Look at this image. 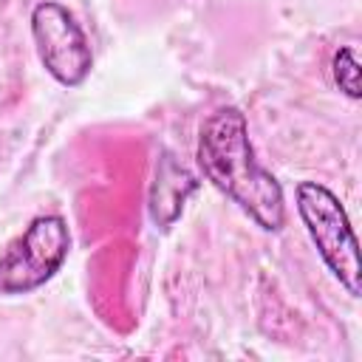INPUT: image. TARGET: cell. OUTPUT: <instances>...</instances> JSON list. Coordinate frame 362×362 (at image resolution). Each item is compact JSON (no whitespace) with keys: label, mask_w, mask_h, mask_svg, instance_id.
<instances>
[{"label":"cell","mask_w":362,"mask_h":362,"mask_svg":"<svg viewBox=\"0 0 362 362\" xmlns=\"http://www.w3.org/2000/svg\"><path fill=\"white\" fill-rule=\"evenodd\" d=\"M198 164L204 175L226 198H232L260 229H283V187L272 173L257 164L246 130V116L238 107H221L204 122L198 136Z\"/></svg>","instance_id":"1"},{"label":"cell","mask_w":362,"mask_h":362,"mask_svg":"<svg viewBox=\"0 0 362 362\" xmlns=\"http://www.w3.org/2000/svg\"><path fill=\"white\" fill-rule=\"evenodd\" d=\"M297 212H300L322 263L334 272V277L345 286V291L351 297H359V291H362L359 246H356L351 221H348L339 198L317 181H300L297 184Z\"/></svg>","instance_id":"2"},{"label":"cell","mask_w":362,"mask_h":362,"mask_svg":"<svg viewBox=\"0 0 362 362\" xmlns=\"http://www.w3.org/2000/svg\"><path fill=\"white\" fill-rule=\"evenodd\" d=\"M71 249L68 223L59 215H40L0 257V294H28L48 283Z\"/></svg>","instance_id":"3"},{"label":"cell","mask_w":362,"mask_h":362,"mask_svg":"<svg viewBox=\"0 0 362 362\" xmlns=\"http://www.w3.org/2000/svg\"><path fill=\"white\" fill-rule=\"evenodd\" d=\"M31 37L40 54L42 68L68 88H76L88 79L93 68V54L79 28L76 17L59 3H40L31 11Z\"/></svg>","instance_id":"4"},{"label":"cell","mask_w":362,"mask_h":362,"mask_svg":"<svg viewBox=\"0 0 362 362\" xmlns=\"http://www.w3.org/2000/svg\"><path fill=\"white\" fill-rule=\"evenodd\" d=\"M195 181L170 161V156H164L161 167L156 170V184H153V195H150V215L156 223L167 226L178 218L187 192H192Z\"/></svg>","instance_id":"5"},{"label":"cell","mask_w":362,"mask_h":362,"mask_svg":"<svg viewBox=\"0 0 362 362\" xmlns=\"http://www.w3.org/2000/svg\"><path fill=\"white\" fill-rule=\"evenodd\" d=\"M334 79H337L339 90L348 99H359L362 96V90H359V62H356L354 48H339L334 54Z\"/></svg>","instance_id":"6"}]
</instances>
